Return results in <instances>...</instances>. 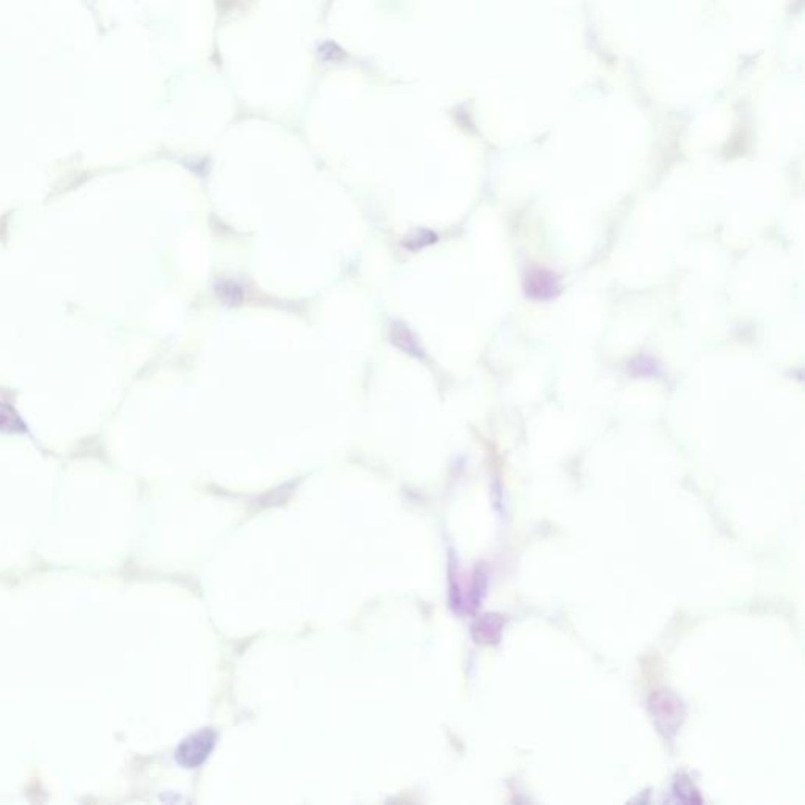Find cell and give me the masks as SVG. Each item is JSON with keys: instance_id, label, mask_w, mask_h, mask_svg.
I'll use <instances>...</instances> for the list:
<instances>
[{"instance_id": "1", "label": "cell", "mask_w": 805, "mask_h": 805, "mask_svg": "<svg viewBox=\"0 0 805 805\" xmlns=\"http://www.w3.org/2000/svg\"><path fill=\"white\" fill-rule=\"evenodd\" d=\"M216 743V734L209 730H203L189 736L186 741H183L181 746L178 747L176 758L178 763L186 766V768H197L202 764L206 757L213 750Z\"/></svg>"}, {"instance_id": "2", "label": "cell", "mask_w": 805, "mask_h": 805, "mask_svg": "<svg viewBox=\"0 0 805 805\" xmlns=\"http://www.w3.org/2000/svg\"><path fill=\"white\" fill-rule=\"evenodd\" d=\"M555 286H557L555 277L545 271L532 274L527 280V293H530L532 298H551L557 293Z\"/></svg>"}]
</instances>
